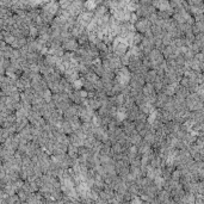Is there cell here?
Wrapping results in <instances>:
<instances>
[{
    "label": "cell",
    "mask_w": 204,
    "mask_h": 204,
    "mask_svg": "<svg viewBox=\"0 0 204 204\" xmlns=\"http://www.w3.org/2000/svg\"><path fill=\"white\" fill-rule=\"evenodd\" d=\"M22 56V53L19 49H13L12 51V56H11V60H18V58H21Z\"/></svg>",
    "instance_id": "obj_24"
},
{
    "label": "cell",
    "mask_w": 204,
    "mask_h": 204,
    "mask_svg": "<svg viewBox=\"0 0 204 204\" xmlns=\"http://www.w3.org/2000/svg\"><path fill=\"white\" fill-rule=\"evenodd\" d=\"M58 4H60V7L63 8V10H67L72 5V1L71 0H58Z\"/></svg>",
    "instance_id": "obj_23"
},
{
    "label": "cell",
    "mask_w": 204,
    "mask_h": 204,
    "mask_svg": "<svg viewBox=\"0 0 204 204\" xmlns=\"http://www.w3.org/2000/svg\"><path fill=\"white\" fill-rule=\"evenodd\" d=\"M122 127H123L124 131H125V134L127 135H131L134 131H136V124L134 121H130V119H125L123 121V123H122Z\"/></svg>",
    "instance_id": "obj_4"
},
{
    "label": "cell",
    "mask_w": 204,
    "mask_h": 204,
    "mask_svg": "<svg viewBox=\"0 0 204 204\" xmlns=\"http://www.w3.org/2000/svg\"><path fill=\"white\" fill-rule=\"evenodd\" d=\"M142 92H143V95H146V97H148V95H154V93H156L153 82H146V84L143 85V87H142Z\"/></svg>",
    "instance_id": "obj_7"
},
{
    "label": "cell",
    "mask_w": 204,
    "mask_h": 204,
    "mask_svg": "<svg viewBox=\"0 0 204 204\" xmlns=\"http://www.w3.org/2000/svg\"><path fill=\"white\" fill-rule=\"evenodd\" d=\"M39 36V31H38V28L36 25H31L30 26V37H34V38H38Z\"/></svg>",
    "instance_id": "obj_20"
},
{
    "label": "cell",
    "mask_w": 204,
    "mask_h": 204,
    "mask_svg": "<svg viewBox=\"0 0 204 204\" xmlns=\"http://www.w3.org/2000/svg\"><path fill=\"white\" fill-rule=\"evenodd\" d=\"M79 42H78V39L76 38H74V37H71V38H66L63 39V42H62V47L65 48L66 51H76V49L79 48Z\"/></svg>",
    "instance_id": "obj_3"
},
{
    "label": "cell",
    "mask_w": 204,
    "mask_h": 204,
    "mask_svg": "<svg viewBox=\"0 0 204 204\" xmlns=\"http://www.w3.org/2000/svg\"><path fill=\"white\" fill-rule=\"evenodd\" d=\"M139 19H140V17L137 16L136 12H131L130 19H129V22H130L131 24H136V23L139 22Z\"/></svg>",
    "instance_id": "obj_25"
},
{
    "label": "cell",
    "mask_w": 204,
    "mask_h": 204,
    "mask_svg": "<svg viewBox=\"0 0 204 204\" xmlns=\"http://www.w3.org/2000/svg\"><path fill=\"white\" fill-rule=\"evenodd\" d=\"M182 175L183 174H182V172H180V171H174V172L172 173V179H174V180H179Z\"/></svg>",
    "instance_id": "obj_27"
},
{
    "label": "cell",
    "mask_w": 204,
    "mask_h": 204,
    "mask_svg": "<svg viewBox=\"0 0 204 204\" xmlns=\"http://www.w3.org/2000/svg\"><path fill=\"white\" fill-rule=\"evenodd\" d=\"M62 128H63V131H65L67 135H71V134H73L74 132V129L72 128L69 121H67V119H63V122H62Z\"/></svg>",
    "instance_id": "obj_14"
},
{
    "label": "cell",
    "mask_w": 204,
    "mask_h": 204,
    "mask_svg": "<svg viewBox=\"0 0 204 204\" xmlns=\"http://www.w3.org/2000/svg\"><path fill=\"white\" fill-rule=\"evenodd\" d=\"M82 76H84L85 79H87L88 81L93 82V84H95V81H97L98 79H99V78H100V76H99L98 74L95 73V72H93V71H90L87 74H85V75H82Z\"/></svg>",
    "instance_id": "obj_13"
},
{
    "label": "cell",
    "mask_w": 204,
    "mask_h": 204,
    "mask_svg": "<svg viewBox=\"0 0 204 204\" xmlns=\"http://www.w3.org/2000/svg\"><path fill=\"white\" fill-rule=\"evenodd\" d=\"M68 136H69L71 145H74V146H76V147L84 146V141H85V140H82L81 137H79V136H78L75 132L71 134V135H68Z\"/></svg>",
    "instance_id": "obj_8"
},
{
    "label": "cell",
    "mask_w": 204,
    "mask_h": 204,
    "mask_svg": "<svg viewBox=\"0 0 204 204\" xmlns=\"http://www.w3.org/2000/svg\"><path fill=\"white\" fill-rule=\"evenodd\" d=\"M115 38L116 37L114 36L111 32H106L105 35H104V38H103V41L105 42V43L108 44V45H112L114 42H115Z\"/></svg>",
    "instance_id": "obj_17"
},
{
    "label": "cell",
    "mask_w": 204,
    "mask_h": 204,
    "mask_svg": "<svg viewBox=\"0 0 204 204\" xmlns=\"http://www.w3.org/2000/svg\"><path fill=\"white\" fill-rule=\"evenodd\" d=\"M152 23L148 21V18H140L139 22L135 24V26H136V30H137V32H141V34H146L148 30L152 29Z\"/></svg>",
    "instance_id": "obj_1"
},
{
    "label": "cell",
    "mask_w": 204,
    "mask_h": 204,
    "mask_svg": "<svg viewBox=\"0 0 204 204\" xmlns=\"http://www.w3.org/2000/svg\"><path fill=\"white\" fill-rule=\"evenodd\" d=\"M42 10H43V11H47V12H50V13H53V15L56 17V16L58 15V11L61 10V7H60L58 1L50 0V1L45 2L43 6H42Z\"/></svg>",
    "instance_id": "obj_2"
},
{
    "label": "cell",
    "mask_w": 204,
    "mask_h": 204,
    "mask_svg": "<svg viewBox=\"0 0 204 204\" xmlns=\"http://www.w3.org/2000/svg\"><path fill=\"white\" fill-rule=\"evenodd\" d=\"M165 183H166V180H165V178H164L162 175H158V177L154 179V184L156 185V188H158L159 190L164 189V185H165Z\"/></svg>",
    "instance_id": "obj_16"
},
{
    "label": "cell",
    "mask_w": 204,
    "mask_h": 204,
    "mask_svg": "<svg viewBox=\"0 0 204 204\" xmlns=\"http://www.w3.org/2000/svg\"><path fill=\"white\" fill-rule=\"evenodd\" d=\"M137 147H139V154L141 156H142L143 154H147L152 148H153V146H152L151 143H148L146 140H142V142H141Z\"/></svg>",
    "instance_id": "obj_6"
},
{
    "label": "cell",
    "mask_w": 204,
    "mask_h": 204,
    "mask_svg": "<svg viewBox=\"0 0 204 204\" xmlns=\"http://www.w3.org/2000/svg\"><path fill=\"white\" fill-rule=\"evenodd\" d=\"M23 190L25 191V192H28V193H31V192H34V190L31 188V185H30L29 180H25L24 183V186H23Z\"/></svg>",
    "instance_id": "obj_26"
},
{
    "label": "cell",
    "mask_w": 204,
    "mask_h": 204,
    "mask_svg": "<svg viewBox=\"0 0 204 204\" xmlns=\"http://www.w3.org/2000/svg\"><path fill=\"white\" fill-rule=\"evenodd\" d=\"M129 137H130V142L132 145H135V146H139L140 143L142 142V140H143V137L140 135V132L137 130L134 131L131 135H129Z\"/></svg>",
    "instance_id": "obj_9"
},
{
    "label": "cell",
    "mask_w": 204,
    "mask_h": 204,
    "mask_svg": "<svg viewBox=\"0 0 204 204\" xmlns=\"http://www.w3.org/2000/svg\"><path fill=\"white\" fill-rule=\"evenodd\" d=\"M143 38H145V35H143V34H141V32H135V35H134V43H132V45H140V44L142 43Z\"/></svg>",
    "instance_id": "obj_18"
},
{
    "label": "cell",
    "mask_w": 204,
    "mask_h": 204,
    "mask_svg": "<svg viewBox=\"0 0 204 204\" xmlns=\"http://www.w3.org/2000/svg\"><path fill=\"white\" fill-rule=\"evenodd\" d=\"M109 11H110L109 7H108L106 5L102 4V5H98V6H97V8L93 11V13H95V17L97 18V19H100V18H103L104 16L109 12Z\"/></svg>",
    "instance_id": "obj_5"
},
{
    "label": "cell",
    "mask_w": 204,
    "mask_h": 204,
    "mask_svg": "<svg viewBox=\"0 0 204 204\" xmlns=\"http://www.w3.org/2000/svg\"><path fill=\"white\" fill-rule=\"evenodd\" d=\"M78 148H79V147L74 146V145H69V146H68V152H67V154H68V155H71L73 159L78 158V156H79Z\"/></svg>",
    "instance_id": "obj_15"
},
{
    "label": "cell",
    "mask_w": 204,
    "mask_h": 204,
    "mask_svg": "<svg viewBox=\"0 0 204 204\" xmlns=\"http://www.w3.org/2000/svg\"><path fill=\"white\" fill-rule=\"evenodd\" d=\"M158 78V73H156V69H149L147 74L145 75V80L146 82H154Z\"/></svg>",
    "instance_id": "obj_10"
},
{
    "label": "cell",
    "mask_w": 204,
    "mask_h": 204,
    "mask_svg": "<svg viewBox=\"0 0 204 204\" xmlns=\"http://www.w3.org/2000/svg\"><path fill=\"white\" fill-rule=\"evenodd\" d=\"M81 81H82V88H85L87 92H91V91H95V84L88 81L87 79H85L84 76H81Z\"/></svg>",
    "instance_id": "obj_12"
},
{
    "label": "cell",
    "mask_w": 204,
    "mask_h": 204,
    "mask_svg": "<svg viewBox=\"0 0 204 204\" xmlns=\"http://www.w3.org/2000/svg\"><path fill=\"white\" fill-rule=\"evenodd\" d=\"M92 123L95 124V127H100L103 124V117L98 114V112H95L93 117H92Z\"/></svg>",
    "instance_id": "obj_19"
},
{
    "label": "cell",
    "mask_w": 204,
    "mask_h": 204,
    "mask_svg": "<svg viewBox=\"0 0 204 204\" xmlns=\"http://www.w3.org/2000/svg\"><path fill=\"white\" fill-rule=\"evenodd\" d=\"M88 106L95 110V111H98L100 109V106H102V102L98 98H95H95H88Z\"/></svg>",
    "instance_id": "obj_11"
},
{
    "label": "cell",
    "mask_w": 204,
    "mask_h": 204,
    "mask_svg": "<svg viewBox=\"0 0 204 204\" xmlns=\"http://www.w3.org/2000/svg\"><path fill=\"white\" fill-rule=\"evenodd\" d=\"M24 183H25V180H24V179H22V178H19L18 180L13 182V185H15V188H16V190H17V192H18L19 190L23 189V186H24Z\"/></svg>",
    "instance_id": "obj_22"
},
{
    "label": "cell",
    "mask_w": 204,
    "mask_h": 204,
    "mask_svg": "<svg viewBox=\"0 0 204 204\" xmlns=\"http://www.w3.org/2000/svg\"><path fill=\"white\" fill-rule=\"evenodd\" d=\"M88 196L91 197V199L95 202L98 198H99V191H97L95 189H91L90 190V193H88Z\"/></svg>",
    "instance_id": "obj_21"
}]
</instances>
